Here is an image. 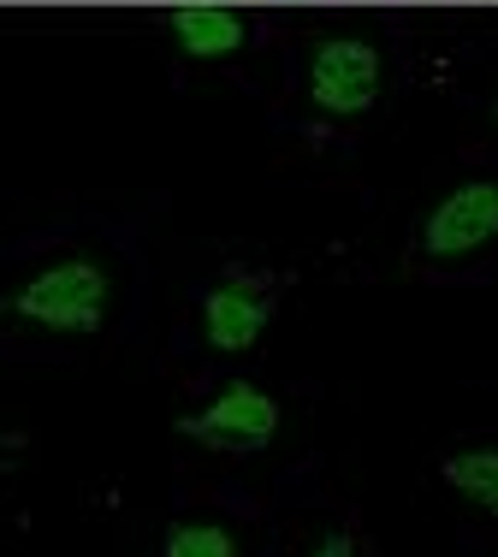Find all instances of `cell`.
Here are the masks:
<instances>
[{
  "instance_id": "6da1fadb",
  "label": "cell",
  "mask_w": 498,
  "mask_h": 557,
  "mask_svg": "<svg viewBox=\"0 0 498 557\" xmlns=\"http://www.w3.org/2000/svg\"><path fill=\"white\" fill-rule=\"evenodd\" d=\"M113 302V278L101 261L89 256H65L54 268H42L36 278H24L0 309L24 326H42V333H101Z\"/></svg>"
},
{
  "instance_id": "7a4b0ae2",
  "label": "cell",
  "mask_w": 498,
  "mask_h": 557,
  "mask_svg": "<svg viewBox=\"0 0 498 557\" xmlns=\"http://www.w3.org/2000/svg\"><path fill=\"white\" fill-rule=\"evenodd\" d=\"M178 440L220 450V457H249V450H267L279 440V404L256 386V380H232L226 392L208 409H190V416L173 421Z\"/></svg>"
},
{
  "instance_id": "3957f363",
  "label": "cell",
  "mask_w": 498,
  "mask_h": 557,
  "mask_svg": "<svg viewBox=\"0 0 498 557\" xmlns=\"http://www.w3.org/2000/svg\"><path fill=\"white\" fill-rule=\"evenodd\" d=\"M386 84V60L362 36H326L309 54V101L333 119H357L379 101Z\"/></svg>"
},
{
  "instance_id": "277c9868",
  "label": "cell",
  "mask_w": 498,
  "mask_h": 557,
  "mask_svg": "<svg viewBox=\"0 0 498 557\" xmlns=\"http://www.w3.org/2000/svg\"><path fill=\"white\" fill-rule=\"evenodd\" d=\"M498 237V184L475 178L457 184L451 196H439L434 214L422 220V256L427 261H463L475 249H487Z\"/></svg>"
},
{
  "instance_id": "5b68a950",
  "label": "cell",
  "mask_w": 498,
  "mask_h": 557,
  "mask_svg": "<svg viewBox=\"0 0 498 557\" xmlns=\"http://www.w3.org/2000/svg\"><path fill=\"white\" fill-rule=\"evenodd\" d=\"M267 321H273V278L267 273H226V285H214L202 297V338L220 356L256 350Z\"/></svg>"
},
{
  "instance_id": "8992f818",
  "label": "cell",
  "mask_w": 498,
  "mask_h": 557,
  "mask_svg": "<svg viewBox=\"0 0 498 557\" xmlns=\"http://www.w3.org/2000/svg\"><path fill=\"white\" fill-rule=\"evenodd\" d=\"M166 30H173V42L185 48L190 60H226L244 48V12L232 7H214V0H185V7L166 12Z\"/></svg>"
},
{
  "instance_id": "52a82bcc",
  "label": "cell",
  "mask_w": 498,
  "mask_h": 557,
  "mask_svg": "<svg viewBox=\"0 0 498 557\" xmlns=\"http://www.w3.org/2000/svg\"><path fill=\"white\" fill-rule=\"evenodd\" d=\"M445 486H451L457 498H469L475 510L498 516V445H469V450H451V457L439 462Z\"/></svg>"
},
{
  "instance_id": "ba28073f",
  "label": "cell",
  "mask_w": 498,
  "mask_h": 557,
  "mask_svg": "<svg viewBox=\"0 0 498 557\" xmlns=\"http://www.w3.org/2000/svg\"><path fill=\"white\" fill-rule=\"evenodd\" d=\"M161 557H238V534L220 522H178L166 528Z\"/></svg>"
},
{
  "instance_id": "9c48e42d",
  "label": "cell",
  "mask_w": 498,
  "mask_h": 557,
  "mask_svg": "<svg viewBox=\"0 0 498 557\" xmlns=\"http://www.w3.org/2000/svg\"><path fill=\"white\" fill-rule=\"evenodd\" d=\"M303 557H357V540H350L345 528H333V534H326L321 546H309Z\"/></svg>"
},
{
  "instance_id": "30bf717a",
  "label": "cell",
  "mask_w": 498,
  "mask_h": 557,
  "mask_svg": "<svg viewBox=\"0 0 498 557\" xmlns=\"http://www.w3.org/2000/svg\"><path fill=\"white\" fill-rule=\"evenodd\" d=\"M493 119H498V101H493Z\"/></svg>"
},
{
  "instance_id": "8fae6325",
  "label": "cell",
  "mask_w": 498,
  "mask_h": 557,
  "mask_svg": "<svg viewBox=\"0 0 498 557\" xmlns=\"http://www.w3.org/2000/svg\"><path fill=\"white\" fill-rule=\"evenodd\" d=\"M0 445H7V433H0Z\"/></svg>"
}]
</instances>
